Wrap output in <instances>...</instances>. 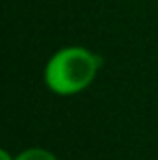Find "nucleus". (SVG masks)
Returning <instances> with one entry per match:
<instances>
[{"label": "nucleus", "instance_id": "2", "mask_svg": "<svg viewBox=\"0 0 158 160\" xmlns=\"http://www.w3.org/2000/svg\"><path fill=\"white\" fill-rule=\"evenodd\" d=\"M15 160H58L50 151L47 149H41V147H32V149H26L22 151Z\"/></svg>", "mask_w": 158, "mask_h": 160}, {"label": "nucleus", "instance_id": "1", "mask_svg": "<svg viewBox=\"0 0 158 160\" xmlns=\"http://www.w3.org/2000/svg\"><path fill=\"white\" fill-rule=\"evenodd\" d=\"M101 58L84 47H67L56 52L47 67L45 82L58 95H75L86 89L101 67Z\"/></svg>", "mask_w": 158, "mask_h": 160}, {"label": "nucleus", "instance_id": "3", "mask_svg": "<svg viewBox=\"0 0 158 160\" xmlns=\"http://www.w3.org/2000/svg\"><path fill=\"white\" fill-rule=\"evenodd\" d=\"M0 160H11V157L7 155V151H2L0 153Z\"/></svg>", "mask_w": 158, "mask_h": 160}]
</instances>
